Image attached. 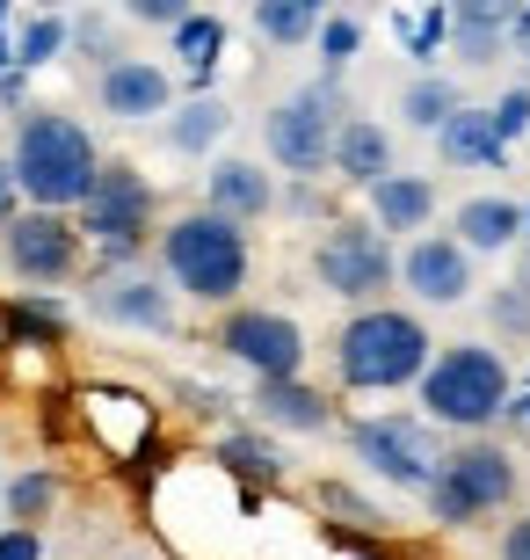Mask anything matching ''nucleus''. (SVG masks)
I'll use <instances>...</instances> for the list:
<instances>
[{
  "instance_id": "nucleus-1",
  "label": "nucleus",
  "mask_w": 530,
  "mask_h": 560,
  "mask_svg": "<svg viewBox=\"0 0 530 560\" xmlns=\"http://www.w3.org/2000/svg\"><path fill=\"white\" fill-rule=\"evenodd\" d=\"M8 167H15V189L22 205H44V211H73L103 167V145L87 139L81 117L66 109H22L15 117V145H8Z\"/></svg>"
},
{
  "instance_id": "nucleus-2",
  "label": "nucleus",
  "mask_w": 530,
  "mask_h": 560,
  "mask_svg": "<svg viewBox=\"0 0 530 560\" xmlns=\"http://www.w3.org/2000/svg\"><path fill=\"white\" fill-rule=\"evenodd\" d=\"M428 357H436V342H428L422 313L386 306V299L356 306L342 320V335H334V378L349 394H400V386L422 378Z\"/></svg>"
},
{
  "instance_id": "nucleus-3",
  "label": "nucleus",
  "mask_w": 530,
  "mask_h": 560,
  "mask_svg": "<svg viewBox=\"0 0 530 560\" xmlns=\"http://www.w3.org/2000/svg\"><path fill=\"white\" fill-rule=\"evenodd\" d=\"M247 270H255V255H247V226L219 219V211H182V219H167L161 226V277L182 299L197 306H233L247 291Z\"/></svg>"
},
{
  "instance_id": "nucleus-4",
  "label": "nucleus",
  "mask_w": 530,
  "mask_h": 560,
  "mask_svg": "<svg viewBox=\"0 0 530 560\" xmlns=\"http://www.w3.org/2000/svg\"><path fill=\"white\" fill-rule=\"evenodd\" d=\"M414 394H422V416L436 422V430H494L502 422V408H509L516 378H509V357L487 350V342H444V350L422 364V378H414Z\"/></svg>"
},
{
  "instance_id": "nucleus-5",
  "label": "nucleus",
  "mask_w": 530,
  "mask_h": 560,
  "mask_svg": "<svg viewBox=\"0 0 530 560\" xmlns=\"http://www.w3.org/2000/svg\"><path fill=\"white\" fill-rule=\"evenodd\" d=\"M523 474H516V458L494 444V436H458L444 458H436V474H428V517L444 524V532H472L480 517L494 510H509Z\"/></svg>"
},
{
  "instance_id": "nucleus-6",
  "label": "nucleus",
  "mask_w": 530,
  "mask_h": 560,
  "mask_svg": "<svg viewBox=\"0 0 530 560\" xmlns=\"http://www.w3.org/2000/svg\"><path fill=\"white\" fill-rule=\"evenodd\" d=\"M73 226H81L87 248L103 255V270L109 262H139V248L153 241V183L131 161H103L87 197L73 205Z\"/></svg>"
},
{
  "instance_id": "nucleus-7",
  "label": "nucleus",
  "mask_w": 530,
  "mask_h": 560,
  "mask_svg": "<svg viewBox=\"0 0 530 560\" xmlns=\"http://www.w3.org/2000/svg\"><path fill=\"white\" fill-rule=\"evenodd\" d=\"M342 88H334V73L313 88H298V95H284V103L262 117V145L269 161L284 167V175H298V183H320L327 175V153H334V125H342Z\"/></svg>"
},
{
  "instance_id": "nucleus-8",
  "label": "nucleus",
  "mask_w": 530,
  "mask_h": 560,
  "mask_svg": "<svg viewBox=\"0 0 530 560\" xmlns=\"http://www.w3.org/2000/svg\"><path fill=\"white\" fill-rule=\"evenodd\" d=\"M392 233H378L370 219H334L313 241V277L349 306H378V291H392Z\"/></svg>"
},
{
  "instance_id": "nucleus-9",
  "label": "nucleus",
  "mask_w": 530,
  "mask_h": 560,
  "mask_svg": "<svg viewBox=\"0 0 530 560\" xmlns=\"http://www.w3.org/2000/svg\"><path fill=\"white\" fill-rule=\"evenodd\" d=\"M349 452L378 480L422 495L428 474H436V458H444V436H436L428 416H364V422H349Z\"/></svg>"
},
{
  "instance_id": "nucleus-10",
  "label": "nucleus",
  "mask_w": 530,
  "mask_h": 560,
  "mask_svg": "<svg viewBox=\"0 0 530 560\" xmlns=\"http://www.w3.org/2000/svg\"><path fill=\"white\" fill-rule=\"evenodd\" d=\"M81 226H73V211H44V205H22L8 226H0V255H8V270L22 284H66V277L81 270Z\"/></svg>"
},
{
  "instance_id": "nucleus-11",
  "label": "nucleus",
  "mask_w": 530,
  "mask_h": 560,
  "mask_svg": "<svg viewBox=\"0 0 530 560\" xmlns=\"http://www.w3.org/2000/svg\"><path fill=\"white\" fill-rule=\"evenodd\" d=\"M219 350L255 378H298L306 372V328L276 306H233L219 320Z\"/></svg>"
},
{
  "instance_id": "nucleus-12",
  "label": "nucleus",
  "mask_w": 530,
  "mask_h": 560,
  "mask_svg": "<svg viewBox=\"0 0 530 560\" xmlns=\"http://www.w3.org/2000/svg\"><path fill=\"white\" fill-rule=\"evenodd\" d=\"M87 313L109 320V328H131V335H175V284L139 270V262H109L87 284Z\"/></svg>"
},
{
  "instance_id": "nucleus-13",
  "label": "nucleus",
  "mask_w": 530,
  "mask_h": 560,
  "mask_svg": "<svg viewBox=\"0 0 530 560\" xmlns=\"http://www.w3.org/2000/svg\"><path fill=\"white\" fill-rule=\"evenodd\" d=\"M392 284H408L422 306H466L472 299V248L458 233H408L392 262Z\"/></svg>"
},
{
  "instance_id": "nucleus-14",
  "label": "nucleus",
  "mask_w": 530,
  "mask_h": 560,
  "mask_svg": "<svg viewBox=\"0 0 530 560\" xmlns=\"http://www.w3.org/2000/svg\"><path fill=\"white\" fill-rule=\"evenodd\" d=\"M95 103L117 117V125H153V117H167L175 109V73L153 59H109L103 66V81H95Z\"/></svg>"
},
{
  "instance_id": "nucleus-15",
  "label": "nucleus",
  "mask_w": 530,
  "mask_h": 560,
  "mask_svg": "<svg viewBox=\"0 0 530 560\" xmlns=\"http://www.w3.org/2000/svg\"><path fill=\"white\" fill-rule=\"evenodd\" d=\"M204 211L233 219V226H255L276 211V183L262 175V161H247V153H219L204 167Z\"/></svg>"
},
{
  "instance_id": "nucleus-16",
  "label": "nucleus",
  "mask_w": 530,
  "mask_h": 560,
  "mask_svg": "<svg viewBox=\"0 0 530 560\" xmlns=\"http://www.w3.org/2000/svg\"><path fill=\"white\" fill-rule=\"evenodd\" d=\"M523 0H450V51L466 66H494L509 51V22Z\"/></svg>"
},
{
  "instance_id": "nucleus-17",
  "label": "nucleus",
  "mask_w": 530,
  "mask_h": 560,
  "mask_svg": "<svg viewBox=\"0 0 530 560\" xmlns=\"http://www.w3.org/2000/svg\"><path fill=\"white\" fill-rule=\"evenodd\" d=\"M392 167V131L378 117H342L334 125V153H327V175H342L349 189H370Z\"/></svg>"
},
{
  "instance_id": "nucleus-18",
  "label": "nucleus",
  "mask_w": 530,
  "mask_h": 560,
  "mask_svg": "<svg viewBox=\"0 0 530 560\" xmlns=\"http://www.w3.org/2000/svg\"><path fill=\"white\" fill-rule=\"evenodd\" d=\"M364 197H370V226L378 233H428V219H436V183H428V175L386 167Z\"/></svg>"
},
{
  "instance_id": "nucleus-19",
  "label": "nucleus",
  "mask_w": 530,
  "mask_h": 560,
  "mask_svg": "<svg viewBox=\"0 0 530 560\" xmlns=\"http://www.w3.org/2000/svg\"><path fill=\"white\" fill-rule=\"evenodd\" d=\"M255 416H262L269 430L320 436L327 422H334V408H327V394L306 386V378H255Z\"/></svg>"
},
{
  "instance_id": "nucleus-20",
  "label": "nucleus",
  "mask_w": 530,
  "mask_h": 560,
  "mask_svg": "<svg viewBox=\"0 0 530 560\" xmlns=\"http://www.w3.org/2000/svg\"><path fill=\"white\" fill-rule=\"evenodd\" d=\"M436 153H444V167H502V161H509V145H502L494 117H487V109H472V103H458L444 125H436Z\"/></svg>"
},
{
  "instance_id": "nucleus-21",
  "label": "nucleus",
  "mask_w": 530,
  "mask_h": 560,
  "mask_svg": "<svg viewBox=\"0 0 530 560\" xmlns=\"http://www.w3.org/2000/svg\"><path fill=\"white\" fill-rule=\"evenodd\" d=\"M450 233H458L472 255H509L516 241H523V205H516V197H466L458 219H450Z\"/></svg>"
},
{
  "instance_id": "nucleus-22",
  "label": "nucleus",
  "mask_w": 530,
  "mask_h": 560,
  "mask_svg": "<svg viewBox=\"0 0 530 560\" xmlns=\"http://www.w3.org/2000/svg\"><path fill=\"white\" fill-rule=\"evenodd\" d=\"M225 131H233V109H225L219 95H204V88H197L182 109H167V145H175V153H211Z\"/></svg>"
},
{
  "instance_id": "nucleus-23",
  "label": "nucleus",
  "mask_w": 530,
  "mask_h": 560,
  "mask_svg": "<svg viewBox=\"0 0 530 560\" xmlns=\"http://www.w3.org/2000/svg\"><path fill=\"white\" fill-rule=\"evenodd\" d=\"M167 37H175V59H182V73L204 88V81H211V66L225 59V22H219V15H204V8H189V15L175 22Z\"/></svg>"
},
{
  "instance_id": "nucleus-24",
  "label": "nucleus",
  "mask_w": 530,
  "mask_h": 560,
  "mask_svg": "<svg viewBox=\"0 0 530 560\" xmlns=\"http://www.w3.org/2000/svg\"><path fill=\"white\" fill-rule=\"evenodd\" d=\"M320 30V8L313 0H255V37L276 44V51H298Z\"/></svg>"
},
{
  "instance_id": "nucleus-25",
  "label": "nucleus",
  "mask_w": 530,
  "mask_h": 560,
  "mask_svg": "<svg viewBox=\"0 0 530 560\" xmlns=\"http://www.w3.org/2000/svg\"><path fill=\"white\" fill-rule=\"evenodd\" d=\"M0 510H8V524H44L59 510V474H51V466H22V474L0 488Z\"/></svg>"
},
{
  "instance_id": "nucleus-26",
  "label": "nucleus",
  "mask_w": 530,
  "mask_h": 560,
  "mask_svg": "<svg viewBox=\"0 0 530 560\" xmlns=\"http://www.w3.org/2000/svg\"><path fill=\"white\" fill-rule=\"evenodd\" d=\"M66 30H73V22H66L59 8H37V15H30V22L15 30V66H22V73L51 66V59L66 51Z\"/></svg>"
},
{
  "instance_id": "nucleus-27",
  "label": "nucleus",
  "mask_w": 530,
  "mask_h": 560,
  "mask_svg": "<svg viewBox=\"0 0 530 560\" xmlns=\"http://www.w3.org/2000/svg\"><path fill=\"white\" fill-rule=\"evenodd\" d=\"M458 103H466V95H458V81H444V73H422V81H408V95H400V117H408L414 131H436Z\"/></svg>"
},
{
  "instance_id": "nucleus-28",
  "label": "nucleus",
  "mask_w": 530,
  "mask_h": 560,
  "mask_svg": "<svg viewBox=\"0 0 530 560\" xmlns=\"http://www.w3.org/2000/svg\"><path fill=\"white\" fill-rule=\"evenodd\" d=\"M219 466H233L240 480H284V452L269 444V436H255V430H233L219 444Z\"/></svg>"
},
{
  "instance_id": "nucleus-29",
  "label": "nucleus",
  "mask_w": 530,
  "mask_h": 560,
  "mask_svg": "<svg viewBox=\"0 0 530 560\" xmlns=\"http://www.w3.org/2000/svg\"><path fill=\"white\" fill-rule=\"evenodd\" d=\"M313 44H320V59H327V73H342L356 51H364V22L356 15H320V30H313Z\"/></svg>"
},
{
  "instance_id": "nucleus-30",
  "label": "nucleus",
  "mask_w": 530,
  "mask_h": 560,
  "mask_svg": "<svg viewBox=\"0 0 530 560\" xmlns=\"http://www.w3.org/2000/svg\"><path fill=\"white\" fill-rule=\"evenodd\" d=\"M487 117H494V131H502V145L530 139V88H509L502 103H487Z\"/></svg>"
},
{
  "instance_id": "nucleus-31",
  "label": "nucleus",
  "mask_w": 530,
  "mask_h": 560,
  "mask_svg": "<svg viewBox=\"0 0 530 560\" xmlns=\"http://www.w3.org/2000/svg\"><path fill=\"white\" fill-rule=\"evenodd\" d=\"M400 37H408L414 59H436V44L450 37V8H428L422 22H400Z\"/></svg>"
},
{
  "instance_id": "nucleus-32",
  "label": "nucleus",
  "mask_w": 530,
  "mask_h": 560,
  "mask_svg": "<svg viewBox=\"0 0 530 560\" xmlns=\"http://www.w3.org/2000/svg\"><path fill=\"white\" fill-rule=\"evenodd\" d=\"M8 328L37 335V342H59V335H66V320H59V306H37V299H30V306H15V313H8Z\"/></svg>"
},
{
  "instance_id": "nucleus-33",
  "label": "nucleus",
  "mask_w": 530,
  "mask_h": 560,
  "mask_svg": "<svg viewBox=\"0 0 530 560\" xmlns=\"http://www.w3.org/2000/svg\"><path fill=\"white\" fill-rule=\"evenodd\" d=\"M189 8H197V0H123V15L145 22V30H175Z\"/></svg>"
},
{
  "instance_id": "nucleus-34",
  "label": "nucleus",
  "mask_w": 530,
  "mask_h": 560,
  "mask_svg": "<svg viewBox=\"0 0 530 560\" xmlns=\"http://www.w3.org/2000/svg\"><path fill=\"white\" fill-rule=\"evenodd\" d=\"M494 328H502V335H530V291L523 284L494 291Z\"/></svg>"
},
{
  "instance_id": "nucleus-35",
  "label": "nucleus",
  "mask_w": 530,
  "mask_h": 560,
  "mask_svg": "<svg viewBox=\"0 0 530 560\" xmlns=\"http://www.w3.org/2000/svg\"><path fill=\"white\" fill-rule=\"evenodd\" d=\"M0 560H44V532L37 524H0Z\"/></svg>"
},
{
  "instance_id": "nucleus-36",
  "label": "nucleus",
  "mask_w": 530,
  "mask_h": 560,
  "mask_svg": "<svg viewBox=\"0 0 530 560\" xmlns=\"http://www.w3.org/2000/svg\"><path fill=\"white\" fill-rule=\"evenodd\" d=\"M502 560H530V510L502 524Z\"/></svg>"
},
{
  "instance_id": "nucleus-37",
  "label": "nucleus",
  "mask_w": 530,
  "mask_h": 560,
  "mask_svg": "<svg viewBox=\"0 0 530 560\" xmlns=\"http://www.w3.org/2000/svg\"><path fill=\"white\" fill-rule=\"evenodd\" d=\"M22 211V189H15V167H8V153H0V226Z\"/></svg>"
},
{
  "instance_id": "nucleus-38",
  "label": "nucleus",
  "mask_w": 530,
  "mask_h": 560,
  "mask_svg": "<svg viewBox=\"0 0 530 560\" xmlns=\"http://www.w3.org/2000/svg\"><path fill=\"white\" fill-rule=\"evenodd\" d=\"M509 51H516V59L530 66V0L516 8V22H509Z\"/></svg>"
},
{
  "instance_id": "nucleus-39",
  "label": "nucleus",
  "mask_w": 530,
  "mask_h": 560,
  "mask_svg": "<svg viewBox=\"0 0 530 560\" xmlns=\"http://www.w3.org/2000/svg\"><path fill=\"white\" fill-rule=\"evenodd\" d=\"M22 81H30L22 66H8V73H0V109H22Z\"/></svg>"
},
{
  "instance_id": "nucleus-40",
  "label": "nucleus",
  "mask_w": 530,
  "mask_h": 560,
  "mask_svg": "<svg viewBox=\"0 0 530 560\" xmlns=\"http://www.w3.org/2000/svg\"><path fill=\"white\" fill-rule=\"evenodd\" d=\"M502 422H523V430H530V386H523V394H509V408H502Z\"/></svg>"
},
{
  "instance_id": "nucleus-41",
  "label": "nucleus",
  "mask_w": 530,
  "mask_h": 560,
  "mask_svg": "<svg viewBox=\"0 0 530 560\" xmlns=\"http://www.w3.org/2000/svg\"><path fill=\"white\" fill-rule=\"evenodd\" d=\"M516 284L530 291V241H516Z\"/></svg>"
},
{
  "instance_id": "nucleus-42",
  "label": "nucleus",
  "mask_w": 530,
  "mask_h": 560,
  "mask_svg": "<svg viewBox=\"0 0 530 560\" xmlns=\"http://www.w3.org/2000/svg\"><path fill=\"white\" fill-rule=\"evenodd\" d=\"M8 66H15V44H8V30H0V73H8Z\"/></svg>"
},
{
  "instance_id": "nucleus-43",
  "label": "nucleus",
  "mask_w": 530,
  "mask_h": 560,
  "mask_svg": "<svg viewBox=\"0 0 530 560\" xmlns=\"http://www.w3.org/2000/svg\"><path fill=\"white\" fill-rule=\"evenodd\" d=\"M313 8H320V15H334V0H313Z\"/></svg>"
},
{
  "instance_id": "nucleus-44",
  "label": "nucleus",
  "mask_w": 530,
  "mask_h": 560,
  "mask_svg": "<svg viewBox=\"0 0 530 560\" xmlns=\"http://www.w3.org/2000/svg\"><path fill=\"white\" fill-rule=\"evenodd\" d=\"M523 241H530V205H523Z\"/></svg>"
},
{
  "instance_id": "nucleus-45",
  "label": "nucleus",
  "mask_w": 530,
  "mask_h": 560,
  "mask_svg": "<svg viewBox=\"0 0 530 560\" xmlns=\"http://www.w3.org/2000/svg\"><path fill=\"white\" fill-rule=\"evenodd\" d=\"M0 30H8V0H0Z\"/></svg>"
},
{
  "instance_id": "nucleus-46",
  "label": "nucleus",
  "mask_w": 530,
  "mask_h": 560,
  "mask_svg": "<svg viewBox=\"0 0 530 560\" xmlns=\"http://www.w3.org/2000/svg\"><path fill=\"white\" fill-rule=\"evenodd\" d=\"M44 8H66V0H44Z\"/></svg>"
}]
</instances>
